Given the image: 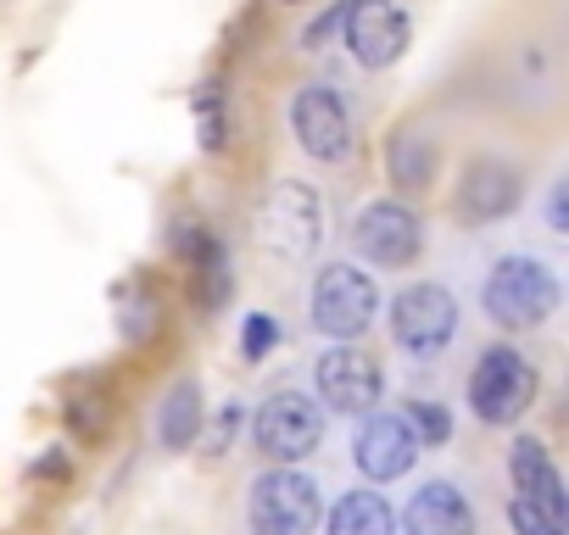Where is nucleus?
<instances>
[{
  "instance_id": "nucleus-1",
  "label": "nucleus",
  "mask_w": 569,
  "mask_h": 535,
  "mask_svg": "<svg viewBox=\"0 0 569 535\" xmlns=\"http://www.w3.org/2000/svg\"><path fill=\"white\" fill-rule=\"evenodd\" d=\"M563 302V285L552 274V262L530 256V251H508L486 268L480 280V313L497 324V330H541Z\"/></svg>"
},
{
  "instance_id": "nucleus-2",
  "label": "nucleus",
  "mask_w": 569,
  "mask_h": 535,
  "mask_svg": "<svg viewBox=\"0 0 569 535\" xmlns=\"http://www.w3.org/2000/svg\"><path fill=\"white\" fill-rule=\"evenodd\" d=\"M325 240V195L308 179H273L251 212V245L284 268H302Z\"/></svg>"
},
{
  "instance_id": "nucleus-3",
  "label": "nucleus",
  "mask_w": 569,
  "mask_h": 535,
  "mask_svg": "<svg viewBox=\"0 0 569 535\" xmlns=\"http://www.w3.org/2000/svg\"><path fill=\"white\" fill-rule=\"evenodd\" d=\"M246 524L251 535H319L325 524V491L297 463H273L246 491Z\"/></svg>"
},
{
  "instance_id": "nucleus-4",
  "label": "nucleus",
  "mask_w": 569,
  "mask_h": 535,
  "mask_svg": "<svg viewBox=\"0 0 569 535\" xmlns=\"http://www.w3.org/2000/svg\"><path fill=\"white\" fill-rule=\"evenodd\" d=\"M386 330H391V341H397L402 357H413V363H436V357L458 341V330H463V307H458V296H452L447 285H436V280H413V285H402V291L391 296Z\"/></svg>"
},
{
  "instance_id": "nucleus-5",
  "label": "nucleus",
  "mask_w": 569,
  "mask_h": 535,
  "mask_svg": "<svg viewBox=\"0 0 569 535\" xmlns=\"http://www.w3.org/2000/svg\"><path fill=\"white\" fill-rule=\"evenodd\" d=\"M380 319V285L358 262H325L308 291V324L325 341H363V330Z\"/></svg>"
},
{
  "instance_id": "nucleus-6",
  "label": "nucleus",
  "mask_w": 569,
  "mask_h": 535,
  "mask_svg": "<svg viewBox=\"0 0 569 535\" xmlns=\"http://www.w3.org/2000/svg\"><path fill=\"white\" fill-rule=\"evenodd\" d=\"M284 123H291L302 157H313V162H325V168H341V162H352V151H358V123H352V107H347V95H341L336 79H308V84H297L291 107H284Z\"/></svg>"
},
{
  "instance_id": "nucleus-7",
  "label": "nucleus",
  "mask_w": 569,
  "mask_h": 535,
  "mask_svg": "<svg viewBox=\"0 0 569 535\" xmlns=\"http://www.w3.org/2000/svg\"><path fill=\"white\" fill-rule=\"evenodd\" d=\"M536 363L519 346H486L469 369V413L480 424H519L536 402Z\"/></svg>"
},
{
  "instance_id": "nucleus-8",
  "label": "nucleus",
  "mask_w": 569,
  "mask_h": 535,
  "mask_svg": "<svg viewBox=\"0 0 569 535\" xmlns=\"http://www.w3.org/2000/svg\"><path fill=\"white\" fill-rule=\"evenodd\" d=\"M251 441L262 452V463H302L325 446V402H313L308 391H273L262 396V407L251 413Z\"/></svg>"
},
{
  "instance_id": "nucleus-9",
  "label": "nucleus",
  "mask_w": 569,
  "mask_h": 535,
  "mask_svg": "<svg viewBox=\"0 0 569 535\" xmlns=\"http://www.w3.org/2000/svg\"><path fill=\"white\" fill-rule=\"evenodd\" d=\"M347 245L369 262V268H413L425 251V223L408 201L397 195H375L352 212L347 223Z\"/></svg>"
},
{
  "instance_id": "nucleus-10",
  "label": "nucleus",
  "mask_w": 569,
  "mask_h": 535,
  "mask_svg": "<svg viewBox=\"0 0 569 535\" xmlns=\"http://www.w3.org/2000/svg\"><path fill=\"white\" fill-rule=\"evenodd\" d=\"M413 40V18L397 7V0H347V18H341V46L363 73H386L402 62Z\"/></svg>"
},
{
  "instance_id": "nucleus-11",
  "label": "nucleus",
  "mask_w": 569,
  "mask_h": 535,
  "mask_svg": "<svg viewBox=\"0 0 569 535\" xmlns=\"http://www.w3.org/2000/svg\"><path fill=\"white\" fill-rule=\"evenodd\" d=\"M313 391H319V402L330 407V413H375L380 407V391H386V374H380V363L358 346V341H330L325 352H319V363H313Z\"/></svg>"
},
{
  "instance_id": "nucleus-12",
  "label": "nucleus",
  "mask_w": 569,
  "mask_h": 535,
  "mask_svg": "<svg viewBox=\"0 0 569 535\" xmlns=\"http://www.w3.org/2000/svg\"><path fill=\"white\" fill-rule=\"evenodd\" d=\"M519 201H525V173L508 157H475L452 190L458 223H502Z\"/></svg>"
},
{
  "instance_id": "nucleus-13",
  "label": "nucleus",
  "mask_w": 569,
  "mask_h": 535,
  "mask_svg": "<svg viewBox=\"0 0 569 535\" xmlns=\"http://www.w3.org/2000/svg\"><path fill=\"white\" fill-rule=\"evenodd\" d=\"M419 452H425V441H419V430H413L408 413H369L363 430H358V441H352V463L369 480H380V485L386 480H402L419 463Z\"/></svg>"
},
{
  "instance_id": "nucleus-14",
  "label": "nucleus",
  "mask_w": 569,
  "mask_h": 535,
  "mask_svg": "<svg viewBox=\"0 0 569 535\" xmlns=\"http://www.w3.org/2000/svg\"><path fill=\"white\" fill-rule=\"evenodd\" d=\"M402 535H475V502L452 480H425L402 507Z\"/></svg>"
},
{
  "instance_id": "nucleus-15",
  "label": "nucleus",
  "mask_w": 569,
  "mask_h": 535,
  "mask_svg": "<svg viewBox=\"0 0 569 535\" xmlns=\"http://www.w3.org/2000/svg\"><path fill=\"white\" fill-rule=\"evenodd\" d=\"M173 251L190 262L196 302L201 307H223V296H229V251H223V240L207 234L201 223H179L173 229Z\"/></svg>"
},
{
  "instance_id": "nucleus-16",
  "label": "nucleus",
  "mask_w": 569,
  "mask_h": 535,
  "mask_svg": "<svg viewBox=\"0 0 569 535\" xmlns=\"http://www.w3.org/2000/svg\"><path fill=\"white\" fill-rule=\"evenodd\" d=\"M508 474H513V491L530 496V502H563L569 496L563 480H558V468H552V457H547V446L536 435H519L508 446Z\"/></svg>"
},
{
  "instance_id": "nucleus-17",
  "label": "nucleus",
  "mask_w": 569,
  "mask_h": 535,
  "mask_svg": "<svg viewBox=\"0 0 569 535\" xmlns=\"http://www.w3.org/2000/svg\"><path fill=\"white\" fill-rule=\"evenodd\" d=\"M386 173L397 190H425L436 179V140L425 129H397L386 140Z\"/></svg>"
},
{
  "instance_id": "nucleus-18",
  "label": "nucleus",
  "mask_w": 569,
  "mask_h": 535,
  "mask_svg": "<svg viewBox=\"0 0 569 535\" xmlns=\"http://www.w3.org/2000/svg\"><path fill=\"white\" fill-rule=\"evenodd\" d=\"M201 424H207V413H201V391H196V380H179V385L162 396V413H157V435H162V446H168V452L196 446Z\"/></svg>"
},
{
  "instance_id": "nucleus-19",
  "label": "nucleus",
  "mask_w": 569,
  "mask_h": 535,
  "mask_svg": "<svg viewBox=\"0 0 569 535\" xmlns=\"http://www.w3.org/2000/svg\"><path fill=\"white\" fill-rule=\"evenodd\" d=\"M330 535H397V513L380 491H347L330 507Z\"/></svg>"
},
{
  "instance_id": "nucleus-20",
  "label": "nucleus",
  "mask_w": 569,
  "mask_h": 535,
  "mask_svg": "<svg viewBox=\"0 0 569 535\" xmlns=\"http://www.w3.org/2000/svg\"><path fill=\"white\" fill-rule=\"evenodd\" d=\"M196 123H201V151H223L229 123H223V84L218 79H207L196 90Z\"/></svg>"
},
{
  "instance_id": "nucleus-21",
  "label": "nucleus",
  "mask_w": 569,
  "mask_h": 535,
  "mask_svg": "<svg viewBox=\"0 0 569 535\" xmlns=\"http://www.w3.org/2000/svg\"><path fill=\"white\" fill-rule=\"evenodd\" d=\"M508 524H513V535H558V502L513 496L508 502Z\"/></svg>"
},
{
  "instance_id": "nucleus-22",
  "label": "nucleus",
  "mask_w": 569,
  "mask_h": 535,
  "mask_svg": "<svg viewBox=\"0 0 569 535\" xmlns=\"http://www.w3.org/2000/svg\"><path fill=\"white\" fill-rule=\"evenodd\" d=\"M273 346H279V319H273V313H251V319L240 324V357H246V363H262Z\"/></svg>"
},
{
  "instance_id": "nucleus-23",
  "label": "nucleus",
  "mask_w": 569,
  "mask_h": 535,
  "mask_svg": "<svg viewBox=\"0 0 569 535\" xmlns=\"http://www.w3.org/2000/svg\"><path fill=\"white\" fill-rule=\"evenodd\" d=\"M402 413L413 418V430H419V441H425V446H441V441L452 435V418H447L436 402H408Z\"/></svg>"
},
{
  "instance_id": "nucleus-24",
  "label": "nucleus",
  "mask_w": 569,
  "mask_h": 535,
  "mask_svg": "<svg viewBox=\"0 0 569 535\" xmlns=\"http://www.w3.org/2000/svg\"><path fill=\"white\" fill-rule=\"evenodd\" d=\"M341 18H347V0H330V7H325L302 34H297V46H302V51H325V40H330V34H341Z\"/></svg>"
},
{
  "instance_id": "nucleus-25",
  "label": "nucleus",
  "mask_w": 569,
  "mask_h": 535,
  "mask_svg": "<svg viewBox=\"0 0 569 535\" xmlns=\"http://www.w3.org/2000/svg\"><path fill=\"white\" fill-rule=\"evenodd\" d=\"M541 223H547L552 234H569V173H558V179L547 184V195H541Z\"/></svg>"
},
{
  "instance_id": "nucleus-26",
  "label": "nucleus",
  "mask_w": 569,
  "mask_h": 535,
  "mask_svg": "<svg viewBox=\"0 0 569 535\" xmlns=\"http://www.w3.org/2000/svg\"><path fill=\"white\" fill-rule=\"evenodd\" d=\"M234 430H240V407H234V402H223V413L212 418V435H218V446H229V441H234Z\"/></svg>"
},
{
  "instance_id": "nucleus-27",
  "label": "nucleus",
  "mask_w": 569,
  "mask_h": 535,
  "mask_svg": "<svg viewBox=\"0 0 569 535\" xmlns=\"http://www.w3.org/2000/svg\"><path fill=\"white\" fill-rule=\"evenodd\" d=\"M558 535H569V496L558 502Z\"/></svg>"
},
{
  "instance_id": "nucleus-28",
  "label": "nucleus",
  "mask_w": 569,
  "mask_h": 535,
  "mask_svg": "<svg viewBox=\"0 0 569 535\" xmlns=\"http://www.w3.org/2000/svg\"><path fill=\"white\" fill-rule=\"evenodd\" d=\"M279 7H308V0H279Z\"/></svg>"
}]
</instances>
